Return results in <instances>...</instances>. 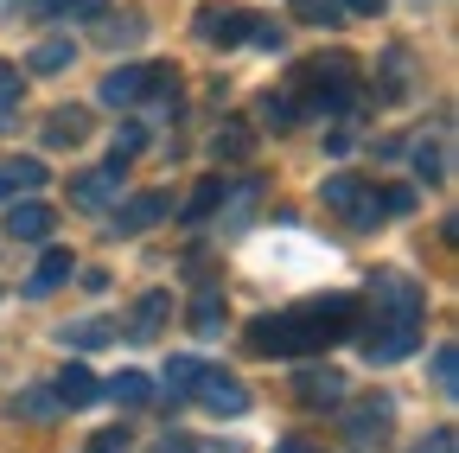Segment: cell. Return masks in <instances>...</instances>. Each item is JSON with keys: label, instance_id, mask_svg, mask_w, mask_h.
Wrapping results in <instances>:
<instances>
[{"label": "cell", "instance_id": "cell-1", "mask_svg": "<svg viewBox=\"0 0 459 453\" xmlns=\"http://www.w3.org/2000/svg\"><path fill=\"white\" fill-rule=\"evenodd\" d=\"M351 326H358V301L332 294V301H300L287 313H262L249 326V345L262 358H294V352H325L338 338H351Z\"/></svg>", "mask_w": 459, "mask_h": 453}, {"label": "cell", "instance_id": "cell-2", "mask_svg": "<svg viewBox=\"0 0 459 453\" xmlns=\"http://www.w3.org/2000/svg\"><path fill=\"white\" fill-rule=\"evenodd\" d=\"M319 198H325V211H338L344 223H351V231H370V223L383 217V192L370 179H358V173H332L319 186Z\"/></svg>", "mask_w": 459, "mask_h": 453}, {"label": "cell", "instance_id": "cell-3", "mask_svg": "<svg viewBox=\"0 0 459 453\" xmlns=\"http://www.w3.org/2000/svg\"><path fill=\"white\" fill-rule=\"evenodd\" d=\"M370 307H377V319H389V326H421V319H428V294H421L402 268H383V274L370 281Z\"/></svg>", "mask_w": 459, "mask_h": 453}, {"label": "cell", "instance_id": "cell-4", "mask_svg": "<svg viewBox=\"0 0 459 453\" xmlns=\"http://www.w3.org/2000/svg\"><path fill=\"white\" fill-rule=\"evenodd\" d=\"M389 428H395V403H389V396H364V403L344 409V440H358V447H377Z\"/></svg>", "mask_w": 459, "mask_h": 453}, {"label": "cell", "instance_id": "cell-5", "mask_svg": "<svg viewBox=\"0 0 459 453\" xmlns=\"http://www.w3.org/2000/svg\"><path fill=\"white\" fill-rule=\"evenodd\" d=\"M192 396L211 409V415H243L249 409V389H243V377H230V370H198V383H192Z\"/></svg>", "mask_w": 459, "mask_h": 453}, {"label": "cell", "instance_id": "cell-6", "mask_svg": "<svg viewBox=\"0 0 459 453\" xmlns=\"http://www.w3.org/2000/svg\"><path fill=\"white\" fill-rule=\"evenodd\" d=\"M71 205H77V211H108V205H122V160L96 166V173H77V179H71Z\"/></svg>", "mask_w": 459, "mask_h": 453}, {"label": "cell", "instance_id": "cell-7", "mask_svg": "<svg viewBox=\"0 0 459 453\" xmlns=\"http://www.w3.org/2000/svg\"><path fill=\"white\" fill-rule=\"evenodd\" d=\"M415 345H421V326H389V319H370V332H364L370 364H402Z\"/></svg>", "mask_w": 459, "mask_h": 453}, {"label": "cell", "instance_id": "cell-8", "mask_svg": "<svg viewBox=\"0 0 459 453\" xmlns=\"http://www.w3.org/2000/svg\"><path fill=\"white\" fill-rule=\"evenodd\" d=\"M249 26H255V20H249L243 7H198V39H204V45H223V51H230V45L249 39Z\"/></svg>", "mask_w": 459, "mask_h": 453}, {"label": "cell", "instance_id": "cell-9", "mask_svg": "<svg viewBox=\"0 0 459 453\" xmlns=\"http://www.w3.org/2000/svg\"><path fill=\"white\" fill-rule=\"evenodd\" d=\"M294 389H300L307 409H338V403H344V377H338L332 364H307V370L294 377Z\"/></svg>", "mask_w": 459, "mask_h": 453}, {"label": "cell", "instance_id": "cell-10", "mask_svg": "<svg viewBox=\"0 0 459 453\" xmlns=\"http://www.w3.org/2000/svg\"><path fill=\"white\" fill-rule=\"evenodd\" d=\"M172 211V198H160V192H141L134 205H122L115 211V237H141V231H153V223Z\"/></svg>", "mask_w": 459, "mask_h": 453}, {"label": "cell", "instance_id": "cell-11", "mask_svg": "<svg viewBox=\"0 0 459 453\" xmlns=\"http://www.w3.org/2000/svg\"><path fill=\"white\" fill-rule=\"evenodd\" d=\"M51 211L39 205V198H13L7 205V237H20V243H39V237H51Z\"/></svg>", "mask_w": 459, "mask_h": 453}, {"label": "cell", "instance_id": "cell-12", "mask_svg": "<svg viewBox=\"0 0 459 453\" xmlns=\"http://www.w3.org/2000/svg\"><path fill=\"white\" fill-rule=\"evenodd\" d=\"M141 90H147V71H141V65H122V71H108V77L96 83V102H108V109H134Z\"/></svg>", "mask_w": 459, "mask_h": 453}, {"label": "cell", "instance_id": "cell-13", "mask_svg": "<svg viewBox=\"0 0 459 453\" xmlns=\"http://www.w3.org/2000/svg\"><path fill=\"white\" fill-rule=\"evenodd\" d=\"M45 186V160H0V205H13Z\"/></svg>", "mask_w": 459, "mask_h": 453}, {"label": "cell", "instance_id": "cell-14", "mask_svg": "<svg viewBox=\"0 0 459 453\" xmlns=\"http://www.w3.org/2000/svg\"><path fill=\"white\" fill-rule=\"evenodd\" d=\"M96 377L83 370V364H65V370H57V383H51V403H65V409H90L96 403Z\"/></svg>", "mask_w": 459, "mask_h": 453}, {"label": "cell", "instance_id": "cell-15", "mask_svg": "<svg viewBox=\"0 0 459 453\" xmlns=\"http://www.w3.org/2000/svg\"><path fill=\"white\" fill-rule=\"evenodd\" d=\"M166 313H172V294H166V288H147V294H141V307H134V326H128V338H134V345H147V338H160Z\"/></svg>", "mask_w": 459, "mask_h": 453}, {"label": "cell", "instance_id": "cell-16", "mask_svg": "<svg viewBox=\"0 0 459 453\" xmlns=\"http://www.w3.org/2000/svg\"><path fill=\"white\" fill-rule=\"evenodd\" d=\"M90 141V109H51L45 116V147H77Z\"/></svg>", "mask_w": 459, "mask_h": 453}, {"label": "cell", "instance_id": "cell-17", "mask_svg": "<svg viewBox=\"0 0 459 453\" xmlns=\"http://www.w3.org/2000/svg\"><path fill=\"white\" fill-rule=\"evenodd\" d=\"M65 281H71V256H65V249H51V256L32 268L26 294H32V301H45V294H57V288H65Z\"/></svg>", "mask_w": 459, "mask_h": 453}, {"label": "cell", "instance_id": "cell-18", "mask_svg": "<svg viewBox=\"0 0 459 453\" xmlns=\"http://www.w3.org/2000/svg\"><path fill=\"white\" fill-rule=\"evenodd\" d=\"M57 338H65V345H77V352H96V345H108V338H122V332H115L108 319H71Z\"/></svg>", "mask_w": 459, "mask_h": 453}, {"label": "cell", "instance_id": "cell-19", "mask_svg": "<svg viewBox=\"0 0 459 453\" xmlns=\"http://www.w3.org/2000/svg\"><path fill=\"white\" fill-rule=\"evenodd\" d=\"M141 32H147L141 13H102V32H96V39H102V45H134Z\"/></svg>", "mask_w": 459, "mask_h": 453}, {"label": "cell", "instance_id": "cell-20", "mask_svg": "<svg viewBox=\"0 0 459 453\" xmlns=\"http://www.w3.org/2000/svg\"><path fill=\"white\" fill-rule=\"evenodd\" d=\"M32 13H65V20H102L108 0H32Z\"/></svg>", "mask_w": 459, "mask_h": 453}, {"label": "cell", "instance_id": "cell-21", "mask_svg": "<svg viewBox=\"0 0 459 453\" xmlns=\"http://www.w3.org/2000/svg\"><path fill=\"white\" fill-rule=\"evenodd\" d=\"M223 198H230V179H198V192H192V205H186V223L211 217V211H217Z\"/></svg>", "mask_w": 459, "mask_h": 453}, {"label": "cell", "instance_id": "cell-22", "mask_svg": "<svg viewBox=\"0 0 459 453\" xmlns=\"http://www.w3.org/2000/svg\"><path fill=\"white\" fill-rule=\"evenodd\" d=\"M434 389L459 396V345H434Z\"/></svg>", "mask_w": 459, "mask_h": 453}, {"label": "cell", "instance_id": "cell-23", "mask_svg": "<svg viewBox=\"0 0 459 453\" xmlns=\"http://www.w3.org/2000/svg\"><path fill=\"white\" fill-rule=\"evenodd\" d=\"M108 396H115V403H128V409H141V403H147V396H153V383H147L141 370H122V377H115V383H108Z\"/></svg>", "mask_w": 459, "mask_h": 453}, {"label": "cell", "instance_id": "cell-24", "mask_svg": "<svg viewBox=\"0 0 459 453\" xmlns=\"http://www.w3.org/2000/svg\"><path fill=\"white\" fill-rule=\"evenodd\" d=\"M262 122L268 128H294L300 122V102L294 96H262Z\"/></svg>", "mask_w": 459, "mask_h": 453}, {"label": "cell", "instance_id": "cell-25", "mask_svg": "<svg viewBox=\"0 0 459 453\" xmlns=\"http://www.w3.org/2000/svg\"><path fill=\"white\" fill-rule=\"evenodd\" d=\"M217 153H230V160H249V153H255L249 128H243V122H223V135H217Z\"/></svg>", "mask_w": 459, "mask_h": 453}, {"label": "cell", "instance_id": "cell-26", "mask_svg": "<svg viewBox=\"0 0 459 453\" xmlns=\"http://www.w3.org/2000/svg\"><path fill=\"white\" fill-rule=\"evenodd\" d=\"M198 370H204L198 358H172V364H166V389H172V396H192V383H198Z\"/></svg>", "mask_w": 459, "mask_h": 453}, {"label": "cell", "instance_id": "cell-27", "mask_svg": "<svg viewBox=\"0 0 459 453\" xmlns=\"http://www.w3.org/2000/svg\"><path fill=\"white\" fill-rule=\"evenodd\" d=\"M65 65H71V39H45L32 51V71H65Z\"/></svg>", "mask_w": 459, "mask_h": 453}, {"label": "cell", "instance_id": "cell-28", "mask_svg": "<svg viewBox=\"0 0 459 453\" xmlns=\"http://www.w3.org/2000/svg\"><path fill=\"white\" fill-rule=\"evenodd\" d=\"M141 147H147V128H141V122H122V128H115V160H122V166H128Z\"/></svg>", "mask_w": 459, "mask_h": 453}, {"label": "cell", "instance_id": "cell-29", "mask_svg": "<svg viewBox=\"0 0 459 453\" xmlns=\"http://www.w3.org/2000/svg\"><path fill=\"white\" fill-rule=\"evenodd\" d=\"M192 326H198V332H217V326H223V301H217V294H198V307H192Z\"/></svg>", "mask_w": 459, "mask_h": 453}, {"label": "cell", "instance_id": "cell-30", "mask_svg": "<svg viewBox=\"0 0 459 453\" xmlns=\"http://www.w3.org/2000/svg\"><path fill=\"white\" fill-rule=\"evenodd\" d=\"M20 90H26V83H20V71L0 58V109H13V102H20Z\"/></svg>", "mask_w": 459, "mask_h": 453}, {"label": "cell", "instance_id": "cell-31", "mask_svg": "<svg viewBox=\"0 0 459 453\" xmlns=\"http://www.w3.org/2000/svg\"><path fill=\"white\" fill-rule=\"evenodd\" d=\"M294 13L313 20V26H325V20H332V0H294Z\"/></svg>", "mask_w": 459, "mask_h": 453}, {"label": "cell", "instance_id": "cell-32", "mask_svg": "<svg viewBox=\"0 0 459 453\" xmlns=\"http://www.w3.org/2000/svg\"><path fill=\"white\" fill-rule=\"evenodd\" d=\"M90 453H128V434H122V428H108V434H96Z\"/></svg>", "mask_w": 459, "mask_h": 453}, {"label": "cell", "instance_id": "cell-33", "mask_svg": "<svg viewBox=\"0 0 459 453\" xmlns=\"http://www.w3.org/2000/svg\"><path fill=\"white\" fill-rule=\"evenodd\" d=\"M332 7H344V13H358V20H377V13H383V0H332Z\"/></svg>", "mask_w": 459, "mask_h": 453}, {"label": "cell", "instance_id": "cell-34", "mask_svg": "<svg viewBox=\"0 0 459 453\" xmlns=\"http://www.w3.org/2000/svg\"><path fill=\"white\" fill-rule=\"evenodd\" d=\"M415 453H459V440H453V428H440V434H428V447H415Z\"/></svg>", "mask_w": 459, "mask_h": 453}, {"label": "cell", "instance_id": "cell-35", "mask_svg": "<svg viewBox=\"0 0 459 453\" xmlns=\"http://www.w3.org/2000/svg\"><path fill=\"white\" fill-rule=\"evenodd\" d=\"M13 415H51V396H20Z\"/></svg>", "mask_w": 459, "mask_h": 453}, {"label": "cell", "instance_id": "cell-36", "mask_svg": "<svg viewBox=\"0 0 459 453\" xmlns=\"http://www.w3.org/2000/svg\"><path fill=\"white\" fill-rule=\"evenodd\" d=\"M153 453H198V447H192V440H186V434H166V440H160V447H153Z\"/></svg>", "mask_w": 459, "mask_h": 453}, {"label": "cell", "instance_id": "cell-37", "mask_svg": "<svg viewBox=\"0 0 459 453\" xmlns=\"http://www.w3.org/2000/svg\"><path fill=\"white\" fill-rule=\"evenodd\" d=\"M274 453H325L319 440H274Z\"/></svg>", "mask_w": 459, "mask_h": 453}]
</instances>
